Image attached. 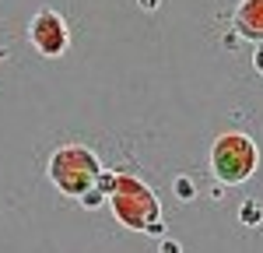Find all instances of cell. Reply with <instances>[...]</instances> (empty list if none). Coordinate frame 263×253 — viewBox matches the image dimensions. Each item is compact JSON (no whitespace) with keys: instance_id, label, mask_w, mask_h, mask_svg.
I'll list each match as a JSON object with an SVG mask.
<instances>
[{"instance_id":"cell-3","label":"cell","mask_w":263,"mask_h":253,"mask_svg":"<svg viewBox=\"0 0 263 253\" xmlns=\"http://www.w3.org/2000/svg\"><path fill=\"white\" fill-rule=\"evenodd\" d=\"M116 187L112 190V208L120 214L123 225H130V229H144L151 218H158V201L151 197V190L137 183V179H116Z\"/></svg>"},{"instance_id":"cell-7","label":"cell","mask_w":263,"mask_h":253,"mask_svg":"<svg viewBox=\"0 0 263 253\" xmlns=\"http://www.w3.org/2000/svg\"><path fill=\"white\" fill-rule=\"evenodd\" d=\"M162 253H176V243H165V250Z\"/></svg>"},{"instance_id":"cell-1","label":"cell","mask_w":263,"mask_h":253,"mask_svg":"<svg viewBox=\"0 0 263 253\" xmlns=\"http://www.w3.org/2000/svg\"><path fill=\"white\" fill-rule=\"evenodd\" d=\"M99 176H102V169H99L95 151H88V148H81V144H67L49 158V179H53L63 193H70V197L88 193V190L95 187Z\"/></svg>"},{"instance_id":"cell-4","label":"cell","mask_w":263,"mask_h":253,"mask_svg":"<svg viewBox=\"0 0 263 253\" xmlns=\"http://www.w3.org/2000/svg\"><path fill=\"white\" fill-rule=\"evenodd\" d=\"M28 39L42 57H60L67 49V42H70V32H67V25L57 11H39L28 25Z\"/></svg>"},{"instance_id":"cell-2","label":"cell","mask_w":263,"mask_h":253,"mask_svg":"<svg viewBox=\"0 0 263 253\" xmlns=\"http://www.w3.org/2000/svg\"><path fill=\"white\" fill-rule=\"evenodd\" d=\"M211 169L221 183H242L256 172V144L246 134H221L211 148Z\"/></svg>"},{"instance_id":"cell-6","label":"cell","mask_w":263,"mask_h":253,"mask_svg":"<svg viewBox=\"0 0 263 253\" xmlns=\"http://www.w3.org/2000/svg\"><path fill=\"white\" fill-rule=\"evenodd\" d=\"M242 214H246L242 222H249V225H256V222H260V208H246Z\"/></svg>"},{"instance_id":"cell-5","label":"cell","mask_w":263,"mask_h":253,"mask_svg":"<svg viewBox=\"0 0 263 253\" xmlns=\"http://www.w3.org/2000/svg\"><path fill=\"white\" fill-rule=\"evenodd\" d=\"M235 25L249 39H263V0H242V7L235 11Z\"/></svg>"}]
</instances>
